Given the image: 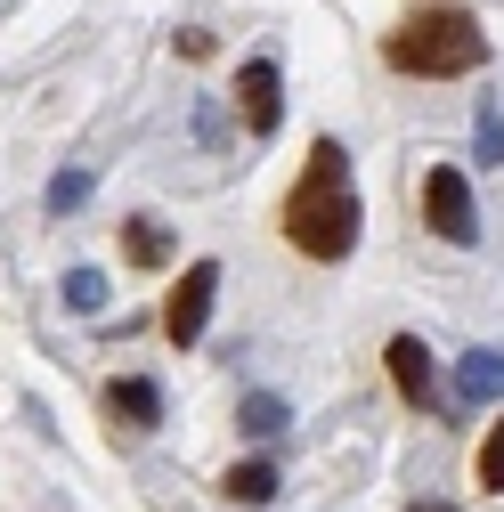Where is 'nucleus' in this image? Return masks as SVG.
<instances>
[{"instance_id": "1", "label": "nucleus", "mask_w": 504, "mask_h": 512, "mask_svg": "<svg viewBox=\"0 0 504 512\" xmlns=\"http://www.w3.org/2000/svg\"><path fill=\"white\" fill-rule=\"evenodd\" d=\"M358 228H366V212L350 196V155L334 139H318L309 147V171L285 196V244L309 252V261H342V252L358 244Z\"/></svg>"}, {"instance_id": "2", "label": "nucleus", "mask_w": 504, "mask_h": 512, "mask_svg": "<svg viewBox=\"0 0 504 512\" xmlns=\"http://www.w3.org/2000/svg\"><path fill=\"white\" fill-rule=\"evenodd\" d=\"M383 57H391L399 74L448 82V74H480V66H488V33H480L464 9H415V17L383 41Z\"/></svg>"}, {"instance_id": "3", "label": "nucleus", "mask_w": 504, "mask_h": 512, "mask_svg": "<svg viewBox=\"0 0 504 512\" xmlns=\"http://www.w3.org/2000/svg\"><path fill=\"white\" fill-rule=\"evenodd\" d=\"M212 293H220V261H187V269H179V285H171V301H163V334H171L179 350H196V342H204Z\"/></svg>"}, {"instance_id": "4", "label": "nucleus", "mask_w": 504, "mask_h": 512, "mask_svg": "<svg viewBox=\"0 0 504 512\" xmlns=\"http://www.w3.org/2000/svg\"><path fill=\"white\" fill-rule=\"evenodd\" d=\"M423 220L448 236V244H480V212H472V187H464L456 163H439V171L423 179Z\"/></svg>"}, {"instance_id": "5", "label": "nucleus", "mask_w": 504, "mask_h": 512, "mask_svg": "<svg viewBox=\"0 0 504 512\" xmlns=\"http://www.w3.org/2000/svg\"><path fill=\"white\" fill-rule=\"evenodd\" d=\"M277 90H285V82H277L269 57H252V66L236 74V106H244V131H252V139H269V131H277V106H285Z\"/></svg>"}, {"instance_id": "6", "label": "nucleus", "mask_w": 504, "mask_h": 512, "mask_svg": "<svg viewBox=\"0 0 504 512\" xmlns=\"http://www.w3.org/2000/svg\"><path fill=\"white\" fill-rule=\"evenodd\" d=\"M383 366H391V382H399V399H407V407H431V399H439V374H431V350H423L415 334H391Z\"/></svg>"}, {"instance_id": "7", "label": "nucleus", "mask_w": 504, "mask_h": 512, "mask_svg": "<svg viewBox=\"0 0 504 512\" xmlns=\"http://www.w3.org/2000/svg\"><path fill=\"white\" fill-rule=\"evenodd\" d=\"M106 415H114V423H131V431H147V423L163 415V391L131 374V382H114V391H106Z\"/></svg>"}, {"instance_id": "8", "label": "nucleus", "mask_w": 504, "mask_h": 512, "mask_svg": "<svg viewBox=\"0 0 504 512\" xmlns=\"http://www.w3.org/2000/svg\"><path fill=\"white\" fill-rule=\"evenodd\" d=\"M456 391H464V399H496V391H504V350H472V358L456 366Z\"/></svg>"}, {"instance_id": "9", "label": "nucleus", "mask_w": 504, "mask_h": 512, "mask_svg": "<svg viewBox=\"0 0 504 512\" xmlns=\"http://www.w3.org/2000/svg\"><path fill=\"white\" fill-rule=\"evenodd\" d=\"M228 496L236 504H277V464H236L228 472Z\"/></svg>"}, {"instance_id": "10", "label": "nucleus", "mask_w": 504, "mask_h": 512, "mask_svg": "<svg viewBox=\"0 0 504 512\" xmlns=\"http://www.w3.org/2000/svg\"><path fill=\"white\" fill-rule=\"evenodd\" d=\"M122 244H131V261H139V269H163V261H171V244H163L155 220H131V236H122Z\"/></svg>"}, {"instance_id": "11", "label": "nucleus", "mask_w": 504, "mask_h": 512, "mask_svg": "<svg viewBox=\"0 0 504 512\" xmlns=\"http://www.w3.org/2000/svg\"><path fill=\"white\" fill-rule=\"evenodd\" d=\"M480 488H496V496H504V423L480 439Z\"/></svg>"}, {"instance_id": "12", "label": "nucleus", "mask_w": 504, "mask_h": 512, "mask_svg": "<svg viewBox=\"0 0 504 512\" xmlns=\"http://www.w3.org/2000/svg\"><path fill=\"white\" fill-rule=\"evenodd\" d=\"M66 301H74V309H98V301H106V277H98V269H74V277H66Z\"/></svg>"}, {"instance_id": "13", "label": "nucleus", "mask_w": 504, "mask_h": 512, "mask_svg": "<svg viewBox=\"0 0 504 512\" xmlns=\"http://www.w3.org/2000/svg\"><path fill=\"white\" fill-rule=\"evenodd\" d=\"M82 196H90V179H82V171H66V179H57V187H49V212H74Z\"/></svg>"}, {"instance_id": "14", "label": "nucleus", "mask_w": 504, "mask_h": 512, "mask_svg": "<svg viewBox=\"0 0 504 512\" xmlns=\"http://www.w3.org/2000/svg\"><path fill=\"white\" fill-rule=\"evenodd\" d=\"M480 163H504V122L480 106Z\"/></svg>"}]
</instances>
